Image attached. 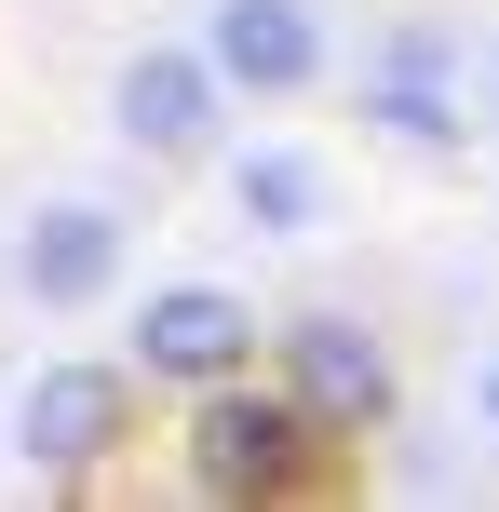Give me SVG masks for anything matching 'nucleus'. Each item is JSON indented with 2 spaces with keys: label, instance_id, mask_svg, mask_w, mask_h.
<instances>
[{
  "label": "nucleus",
  "instance_id": "nucleus-1",
  "mask_svg": "<svg viewBox=\"0 0 499 512\" xmlns=\"http://www.w3.org/2000/svg\"><path fill=\"white\" fill-rule=\"evenodd\" d=\"M270 378H284V405L311 418L324 445H365V432H392L405 418V364H392V337L365 324V310H284L270 324Z\"/></svg>",
  "mask_w": 499,
  "mask_h": 512
},
{
  "label": "nucleus",
  "instance_id": "nucleus-2",
  "mask_svg": "<svg viewBox=\"0 0 499 512\" xmlns=\"http://www.w3.org/2000/svg\"><path fill=\"white\" fill-rule=\"evenodd\" d=\"M324 472V432L284 405V378H203L189 391V486L203 499H297Z\"/></svg>",
  "mask_w": 499,
  "mask_h": 512
},
{
  "label": "nucleus",
  "instance_id": "nucleus-3",
  "mask_svg": "<svg viewBox=\"0 0 499 512\" xmlns=\"http://www.w3.org/2000/svg\"><path fill=\"white\" fill-rule=\"evenodd\" d=\"M135 445V364H41L14 405V472L41 486H95L108 459Z\"/></svg>",
  "mask_w": 499,
  "mask_h": 512
},
{
  "label": "nucleus",
  "instance_id": "nucleus-4",
  "mask_svg": "<svg viewBox=\"0 0 499 512\" xmlns=\"http://www.w3.org/2000/svg\"><path fill=\"white\" fill-rule=\"evenodd\" d=\"M216 122H230V81L203 68V41H135L122 81H108V135L135 162H216Z\"/></svg>",
  "mask_w": 499,
  "mask_h": 512
},
{
  "label": "nucleus",
  "instance_id": "nucleus-5",
  "mask_svg": "<svg viewBox=\"0 0 499 512\" xmlns=\"http://www.w3.org/2000/svg\"><path fill=\"white\" fill-rule=\"evenodd\" d=\"M257 351H270V310L230 297V283H149L135 297V378H162V391L243 378Z\"/></svg>",
  "mask_w": 499,
  "mask_h": 512
},
{
  "label": "nucleus",
  "instance_id": "nucleus-6",
  "mask_svg": "<svg viewBox=\"0 0 499 512\" xmlns=\"http://www.w3.org/2000/svg\"><path fill=\"white\" fill-rule=\"evenodd\" d=\"M203 68L230 81V95H257V108H284V95H311L324 68H338V41H324V0H203Z\"/></svg>",
  "mask_w": 499,
  "mask_h": 512
},
{
  "label": "nucleus",
  "instance_id": "nucleus-7",
  "mask_svg": "<svg viewBox=\"0 0 499 512\" xmlns=\"http://www.w3.org/2000/svg\"><path fill=\"white\" fill-rule=\"evenodd\" d=\"M351 108H365V135H392V149H432V162H459V27L405 14L392 41L365 54Z\"/></svg>",
  "mask_w": 499,
  "mask_h": 512
},
{
  "label": "nucleus",
  "instance_id": "nucleus-8",
  "mask_svg": "<svg viewBox=\"0 0 499 512\" xmlns=\"http://www.w3.org/2000/svg\"><path fill=\"white\" fill-rule=\"evenodd\" d=\"M122 243H135L122 216L68 189V203H41V216H27V243H14V283H27L41 310H95L108 283H122Z\"/></svg>",
  "mask_w": 499,
  "mask_h": 512
},
{
  "label": "nucleus",
  "instance_id": "nucleus-9",
  "mask_svg": "<svg viewBox=\"0 0 499 512\" xmlns=\"http://www.w3.org/2000/svg\"><path fill=\"white\" fill-rule=\"evenodd\" d=\"M230 216L270 230V243H311L324 216H338V189H324L311 149H230Z\"/></svg>",
  "mask_w": 499,
  "mask_h": 512
},
{
  "label": "nucleus",
  "instance_id": "nucleus-10",
  "mask_svg": "<svg viewBox=\"0 0 499 512\" xmlns=\"http://www.w3.org/2000/svg\"><path fill=\"white\" fill-rule=\"evenodd\" d=\"M473 432L499 445V351H486V378H473Z\"/></svg>",
  "mask_w": 499,
  "mask_h": 512
},
{
  "label": "nucleus",
  "instance_id": "nucleus-11",
  "mask_svg": "<svg viewBox=\"0 0 499 512\" xmlns=\"http://www.w3.org/2000/svg\"><path fill=\"white\" fill-rule=\"evenodd\" d=\"M0 472H14V418H0Z\"/></svg>",
  "mask_w": 499,
  "mask_h": 512
}]
</instances>
